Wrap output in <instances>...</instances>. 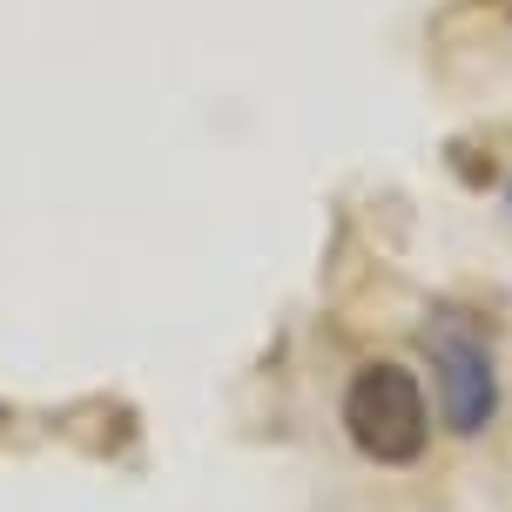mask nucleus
Wrapping results in <instances>:
<instances>
[{
  "label": "nucleus",
  "instance_id": "1",
  "mask_svg": "<svg viewBox=\"0 0 512 512\" xmlns=\"http://www.w3.org/2000/svg\"><path fill=\"white\" fill-rule=\"evenodd\" d=\"M344 432L371 465H418L432 445V405L405 364L378 358L344 384Z\"/></svg>",
  "mask_w": 512,
  "mask_h": 512
},
{
  "label": "nucleus",
  "instance_id": "2",
  "mask_svg": "<svg viewBox=\"0 0 512 512\" xmlns=\"http://www.w3.org/2000/svg\"><path fill=\"white\" fill-rule=\"evenodd\" d=\"M425 351H432V371H438V411L459 438H479L492 432L499 418V358H492L486 331L459 317V310H438L425 324Z\"/></svg>",
  "mask_w": 512,
  "mask_h": 512
}]
</instances>
